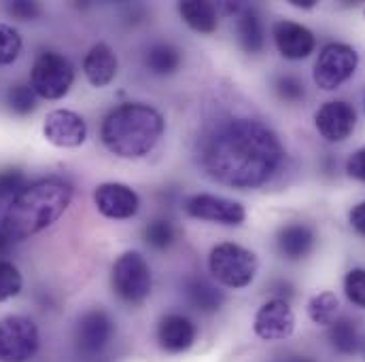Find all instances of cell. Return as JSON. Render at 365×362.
I'll use <instances>...</instances> for the list:
<instances>
[{
	"label": "cell",
	"mask_w": 365,
	"mask_h": 362,
	"mask_svg": "<svg viewBox=\"0 0 365 362\" xmlns=\"http://www.w3.org/2000/svg\"><path fill=\"white\" fill-rule=\"evenodd\" d=\"M284 149L272 129L255 119H227L202 144V166L219 184L262 186L278 172Z\"/></svg>",
	"instance_id": "1"
},
{
	"label": "cell",
	"mask_w": 365,
	"mask_h": 362,
	"mask_svg": "<svg viewBox=\"0 0 365 362\" xmlns=\"http://www.w3.org/2000/svg\"><path fill=\"white\" fill-rule=\"evenodd\" d=\"M73 186L62 179H43L19 191L6 206L2 231L11 242L28 240L51 227L71 206Z\"/></svg>",
	"instance_id": "2"
},
{
	"label": "cell",
	"mask_w": 365,
	"mask_h": 362,
	"mask_svg": "<svg viewBox=\"0 0 365 362\" xmlns=\"http://www.w3.org/2000/svg\"><path fill=\"white\" fill-rule=\"evenodd\" d=\"M164 117L158 108L130 102L113 108L100 129L104 147L121 159H140L149 155L164 134Z\"/></svg>",
	"instance_id": "3"
},
{
	"label": "cell",
	"mask_w": 365,
	"mask_h": 362,
	"mask_svg": "<svg viewBox=\"0 0 365 362\" xmlns=\"http://www.w3.org/2000/svg\"><path fill=\"white\" fill-rule=\"evenodd\" d=\"M208 267L217 282L227 288H245L257 273V257L249 248L225 242L210 250Z\"/></svg>",
	"instance_id": "4"
},
{
	"label": "cell",
	"mask_w": 365,
	"mask_h": 362,
	"mask_svg": "<svg viewBox=\"0 0 365 362\" xmlns=\"http://www.w3.org/2000/svg\"><path fill=\"white\" fill-rule=\"evenodd\" d=\"M110 284L121 301L130 305H140L151 294V286H153L151 267L143 255L123 252L113 265Z\"/></svg>",
	"instance_id": "5"
},
{
	"label": "cell",
	"mask_w": 365,
	"mask_h": 362,
	"mask_svg": "<svg viewBox=\"0 0 365 362\" xmlns=\"http://www.w3.org/2000/svg\"><path fill=\"white\" fill-rule=\"evenodd\" d=\"M73 83H75V68L64 55L56 51H43L34 60L30 87L38 97L60 100L71 91Z\"/></svg>",
	"instance_id": "6"
},
{
	"label": "cell",
	"mask_w": 365,
	"mask_h": 362,
	"mask_svg": "<svg viewBox=\"0 0 365 362\" xmlns=\"http://www.w3.org/2000/svg\"><path fill=\"white\" fill-rule=\"evenodd\" d=\"M357 66H359V53L351 45L329 43L321 49L314 62L312 79L317 87H321L323 91H334L355 75Z\"/></svg>",
	"instance_id": "7"
},
{
	"label": "cell",
	"mask_w": 365,
	"mask_h": 362,
	"mask_svg": "<svg viewBox=\"0 0 365 362\" xmlns=\"http://www.w3.org/2000/svg\"><path fill=\"white\" fill-rule=\"evenodd\" d=\"M41 346L36 324L26 316H6L0 320V362H28Z\"/></svg>",
	"instance_id": "8"
},
{
	"label": "cell",
	"mask_w": 365,
	"mask_h": 362,
	"mask_svg": "<svg viewBox=\"0 0 365 362\" xmlns=\"http://www.w3.org/2000/svg\"><path fill=\"white\" fill-rule=\"evenodd\" d=\"M115 335V324L104 309H90L83 314L75 329V346L83 358L100 356Z\"/></svg>",
	"instance_id": "9"
},
{
	"label": "cell",
	"mask_w": 365,
	"mask_h": 362,
	"mask_svg": "<svg viewBox=\"0 0 365 362\" xmlns=\"http://www.w3.org/2000/svg\"><path fill=\"white\" fill-rule=\"evenodd\" d=\"M185 212L193 218L210 220V223H219L227 227H238L247 218V210L242 203L227 199V197L210 195V193L191 195L185 201Z\"/></svg>",
	"instance_id": "10"
},
{
	"label": "cell",
	"mask_w": 365,
	"mask_h": 362,
	"mask_svg": "<svg viewBox=\"0 0 365 362\" xmlns=\"http://www.w3.org/2000/svg\"><path fill=\"white\" fill-rule=\"evenodd\" d=\"M43 136L58 149H75L81 147L88 138V125L81 115L73 110H53L45 117Z\"/></svg>",
	"instance_id": "11"
},
{
	"label": "cell",
	"mask_w": 365,
	"mask_h": 362,
	"mask_svg": "<svg viewBox=\"0 0 365 362\" xmlns=\"http://www.w3.org/2000/svg\"><path fill=\"white\" fill-rule=\"evenodd\" d=\"M255 335L264 341H282L291 337L295 329V316L293 309L284 299H270L266 301L253 320Z\"/></svg>",
	"instance_id": "12"
},
{
	"label": "cell",
	"mask_w": 365,
	"mask_h": 362,
	"mask_svg": "<svg viewBox=\"0 0 365 362\" xmlns=\"http://www.w3.org/2000/svg\"><path fill=\"white\" fill-rule=\"evenodd\" d=\"M314 125L327 142H342L355 132L357 112L349 102L334 100L314 112Z\"/></svg>",
	"instance_id": "13"
},
{
	"label": "cell",
	"mask_w": 365,
	"mask_h": 362,
	"mask_svg": "<svg viewBox=\"0 0 365 362\" xmlns=\"http://www.w3.org/2000/svg\"><path fill=\"white\" fill-rule=\"evenodd\" d=\"M96 208L102 216L113 218V220H125L136 216L140 208L138 195L121 182H104L96 188L93 193Z\"/></svg>",
	"instance_id": "14"
},
{
	"label": "cell",
	"mask_w": 365,
	"mask_h": 362,
	"mask_svg": "<svg viewBox=\"0 0 365 362\" xmlns=\"http://www.w3.org/2000/svg\"><path fill=\"white\" fill-rule=\"evenodd\" d=\"M274 43L282 58L287 60H304L314 51V34L295 21H276L274 23Z\"/></svg>",
	"instance_id": "15"
},
{
	"label": "cell",
	"mask_w": 365,
	"mask_h": 362,
	"mask_svg": "<svg viewBox=\"0 0 365 362\" xmlns=\"http://www.w3.org/2000/svg\"><path fill=\"white\" fill-rule=\"evenodd\" d=\"M195 324L182 316V314H168L160 320V326H158V341H160V348L170 352V354H181L187 352L193 341H195Z\"/></svg>",
	"instance_id": "16"
},
{
	"label": "cell",
	"mask_w": 365,
	"mask_h": 362,
	"mask_svg": "<svg viewBox=\"0 0 365 362\" xmlns=\"http://www.w3.org/2000/svg\"><path fill=\"white\" fill-rule=\"evenodd\" d=\"M117 55L115 51L106 45V43H98L93 45L86 60H83V73L86 79L90 81V85L102 90L106 85L113 83V79L117 77Z\"/></svg>",
	"instance_id": "17"
},
{
	"label": "cell",
	"mask_w": 365,
	"mask_h": 362,
	"mask_svg": "<svg viewBox=\"0 0 365 362\" xmlns=\"http://www.w3.org/2000/svg\"><path fill=\"white\" fill-rule=\"evenodd\" d=\"M182 292L187 297V303L193 309L202 312V314L217 312L223 305V301H225V294L210 280H206L202 275H189V277H185Z\"/></svg>",
	"instance_id": "18"
},
{
	"label": "cell",
	"mask_w": 365,
	"mask_h": 362,
	"mask_svg": "<svg viewBox=\"0 0 365 362\" xmlns=\"http://www.w3.org/2000/svg\"><path fill=\"white\" fill-rule=\"evenodd\" d=\"M276 246L284 259H291V261L304 259L310 255L314 246V231L304 223L284 225L276 235Z\"/></svg>",
	"instance_id": "19"
},
{
	"label": "cell",
	"mask_w": 365,
	"mask_h": 362,
	"mask_svg": "<svg viewBox=\"0 0 365 362\" xmlns=\"http://www.w3.org/2000/svg\"><path fill=\"white\" fill-rule=\"evenodd\" d=\"M179 13L189 28L202 34H210L217 30L219 19H217V9L210 2H200V0H185L179 4Z\"/></svg>",
	"instance_id": "20"
},
{
	"label": "cell",
	"mask_w": 365,
	"mask_h": 362,
	"mask_svg": "<svg viewBox=\"0 0 365 362\" xmlns=\"http://www.w3.org/2000/svg\"><path fill=\"white\" fill-rule=\"evenodd\" d=\"M236 30H238L240 47L247 53H259L264 49V26L253 9H247L238 15Z\"/></svg>",
	"instance_id": "21"
},
{
	"label": "cell",
	"mask_w": 365,
	"mask_h": 362,
	"mask_svg": "<svg viewBox=\"0 0 365 362\" xmlns=\"http://www.w3.org/2000/svg\"><path fill=\"white\" fill-rule=\"evenodd\" d=\"M327 339L331 344V348L338 352V354H344V356H351L359 350V344H361V337H359V329L353 320L349 318H338L329 331H327Z\"/></svg>",
	"instance_id": "22"
},
{
	"label": "cell",
	"mask_w": 365,
	"mask_h": 362,
	"mask_svg": "<svg viewBox=\"0 0 365 362\" xmlns=\"http://www.w3.org/2000/svg\"><path fill=\"white\" fill-rule=\"evenodd\" d=\"M179 66H181V51L170 43H155L147 51V68L158 77L175 75Z\"/></svg>",
	"instance_id": "23"
},
{
	"label": "cell",
	"mask_w": 365,
	"mask_h": 362,
	"mask_svg": "<svg viewBox=\"0 0 365 362\" xmlns=\"http://www.w3.org/2000/svg\"><path fill=\"white\" fill-rule=\"evenodd\" d=\"M338 309H340V301L329 290L319 292L308 301V316L319 326H331L338 320Z\"/></svg>",
	"instance_id": "24"
},
{
	"label": "cell",
	"mask_w": 365,
	"mask_h": 362,
	"mask_svg": "<svg viewBox=\"0 0 365 362\" xmlns=\"http://www.w3.org/2000/svg\"><path fill=\"white\" fill-rule=\"evenodd\" d=\"M177 240V229L166 218H155L145 227V242L155 250H168Z\"/></svg>",
	"instance_id": "25"
},
{
	"label": "cell",
	"mask_w": 365,
	"mask_h": 362,
	"mask_svg": "<svg viewBox=\"0 0 365 362\" xmlns=\"http://www.w3.org/2000/svg\"><path fill=\"white\" fill-rule=\"evenodd\" d=\"M36 93L34 90L30 87V85H21V83H17V85H13L9 93H6V104H9V108H11V112H15V115H19V117H26V115H30V112H34V108H36Z\"/></svg>",
	"instance_id": "26"
},
{
	"label": "cell",
	"mask_w": 365,
	"mask_h": 362,
	"mask_svg": "<svg viewBox=\"0 0 365 362\" xmlns=\"http://www.w3.org/2000/svg\"><path fill=\"white\" fill-rule=\"evenodd\" d=\"M21 53V36L19 32L9 26L0 23V66L13 64Z\"/></svg>",
	"instance_id": "27"
},
{
	"label": "cell",
	"mask_w": 365,
	"mask_h": 362,
	"mask_svg": "<svg viewBox=\"0 0 365 362\" xmlns=\"http://www.w3.org/2000/svg\"><path fill=\"white\" fill-rule=\"evenodd\" d=\"M21 286H24V277L17 265L11 261H0V303L17 297L21 292Z\"/></svg>",
	"instance_id": "28"
},
{
	"label": "cell",
	"mask_w": 365,
	"mask_h": 362,
	"mask_svg": "<svg viewBox=\"0 0 365 362\" xmlns=\"http://www.w3.org/2000/svg\"><path fill=\"white\" fill-rule=\"evenodd\" d=\"M28 182L24 172L19 170H0V203H11L21 188H26Z\"/></svg>",
	"instance_id": "29"
},
{
	"label": "cell",
	"mask_w": 365,
	"mask_h": 362,
	"mask_svg": "<svg viewBox=\"0 0 365 362\" xmlns=\"http://www.w3.org/2000/svg\"><path fill=\"white\" fill-rule=\"evenodd\" d=\"M344 292L346 299L365 309V270H351L344 277Z\"/></svg>",
	"instance_id": "30"
},
{
	"label": "cell",
	"mask_w": 365,
	"mask_h": 362,
	"mask_svg": "<svg viewBox=\"0 0 365 362\" xmlns=\"http://www.w3.org/2000/svg\"><path fill=\"white\" fill-rule=\"evenodd\" d=\"M276 93L284 102H299L304 97V83L295 77H280L276 81Z\"/></svg>",
	"instance_id": "31"
},
{
	"label": "cell",
	"mask_w": 365,
	"mask_h": 362,
	"mask_svg": "<svg viewBox=\"0 0 365 362\" xmlns=\"http://www.w3.org/2000/svg\"><path fill=\"white\" fill-rule=\"evenodd\" d=\"M9 13L19 19V21H30L36 19L41 15V6L36 2H28V0H15L9 4Z\"/></svg>",
	"instance_id": "32"
},
{
	"label": "cell",
	"mask_w": 365,
	"mask_h": 362,
	"mask_svg": "<svg viewBox=\"0 0 365 362\" xmlns=\"http://www.w3.org/2000/svg\"><path fill=\"white\" fill-rule=\"evenodd\" d=\"M346 172H349L351 179L365 182V147L364 149H359V151H355V153L349 157V161H346Z\"/></svg>",
	"instance_id": "33"
},
{
	"label": "cell",
	"mask_w": 365,
	"mask_h": 362,
	"mask_svg": "<svg viewBox=\"0 0 365 362\" xmlns=\"http://www.w3.org/2000/svg\"><path fill=\"white\" fill-rule=\"evenodd\" d=\"M349 220H351V227H353L357 233L365 235V201L357 203V206L351 210V214H349Z\"/></svg>",
	"instance_id": "34"
},
{
	"label": "cell",
	"mask_w": 365,
	"mask_h": 362,
	"mask_svg": "<svg viewBox=\"0 0 365 362\" xmlns=\"http://www.w3.org/2000/svg\"><path fill=\"white\" fill-rule=\"evenodd\" d=\"M293 6H299V9H314L317 6V0H289Z\"/></svg>",
	"instance_id": "35"
},
{
	"label": "cell",
	"mask_w": 365,
	"mask_h": 362,
	"mask_svg": "<svg viewBox=\"0 0 365 362\" xmlns=\"http://www.w3.org/2000/svg\"><path fill=\"white\" fill-rule=\"evenodd\" d=\"M9 248H11V240L6 238V233H4L2 227H0V255H4Z\"/></svg>",
	"instance_id": "36"
},
{
	"label": "cell",
	"mask_w": 365,
	"mask_h": 362,
	"mask_svg": "<svg viewBox=\"0 0 365 362\" xmlns=\"http://www.w3.org/2000/svg\"><path fill=\"white\" fill-rule=\"evenodd\" d=\"M282 362H314L310 361V358H306V356H291V358H287V361Z\"/></svg>",
	"instance_id": "37"
}]
</instances>
